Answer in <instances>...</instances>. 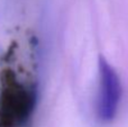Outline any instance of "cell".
Wrapping results in <instances>:
<instances>
[{"mask_svg":"<svg viewBox=\"0 0 128 127\" xmlns=\"http://www.w3.org/2000/svg\"><path fill=\"white\" fill-rule=\"evenodd\" d=\"M99 90L97 99V116L104 124L110 123L116 117L122 97V84L116 70L110 63L100 56L99 62Z\"/></svg>","mask_w":128,"mask_h":127,"instance_id":"2","label":"cell"},{"mask_svg":"<svg viewBox=\"0 0 128 127\" xmlns=\"http://www.w3.org/2000/svg\"><path fill=\"white\" fill-rule=\"evenodd\" d=\"M37 94L33 84L15 76L4 81L0 92V124L4 127H20L29 119L35 108Z\"/></svg>","mask_w":128,"mask_h":127,"instance_id":"1","label":"cell"}]
</instances>
